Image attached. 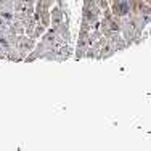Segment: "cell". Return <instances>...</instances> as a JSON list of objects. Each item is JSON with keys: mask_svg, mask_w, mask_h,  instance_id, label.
I'll return each instance as SVG.
<instances>
[{"mask_svg": "<svg viewBox=\"0 0 151 151\" xmlns=\"http://www.w3.org/2000/svg\"><path fill=\"white\" fill-rule=\"evenodd\" d=\"M34 40L35 39H32L29 37V35H24V34H21V35H18V39H16V48L19 50V53L26 58V55L27 53H31L32 50H34Z\"/></svg>", "mask_w": 151, "mask_h": 151, "instance_id": "1", "label": "cell"}, {"mask_svg": "<svg viewBox=\"0 0 151 151\" xmlns=\"http://www.w3.org/2000/svg\"><path fill=\"white\" fill-rule=\"evenodd\" d=\"M8 24L10 23L5 19V18L0 16V32H6V31H8Z\"/></svg>", "mask_w": 151, "mask_h": 151, "instance_id": "3", "label": "cell"}, {"mask_svg": "<svg viewBox=\"0 0 151 151\" xmlns=\"http://www.w3.org/2000/svg\"><path fill=\"white\" fill-rule=\"evenodd\" d=\"M50 23H52V26H58L63 23V12H61L60 6H55L50 12Z\"/></svg>", "mask_w": 151, "mask_h": 151, "instance_id": "2", "label": "cell"}, {"mask_svg": "<svg viewBox=\"0 0 151 151\" xmlns=\"http://www.w3.org/2000/svg\"><path fill=\"white\" fill-rule=\"evenodd\" d=\"M145 2H146V3H148V5L151 6V0H145Z\"/></svg>", "mask_w": 151, "mask_h": 151, "instance_id": "4", "label": "cell"}]
</instances>
